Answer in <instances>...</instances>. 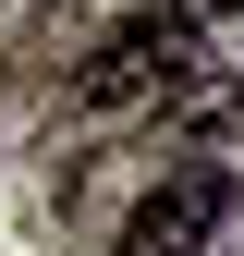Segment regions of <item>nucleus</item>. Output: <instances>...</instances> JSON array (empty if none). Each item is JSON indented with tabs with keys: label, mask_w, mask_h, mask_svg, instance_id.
Returning <instances> with one entry per match:
<instances>
[{
	"label": "nucleus",
	"mask_w": 244,
	"mask_h": 256,
	"mask_svg": "<svg viewBox=\"0 0 244 256\" xmlns=\"http://www.w3.org/2000/svg\"><path fill=\"white\" fill-rule=\"evenodd\" d=\"M220 220H232V171H171L159 196L122 220V256H208Z\"/></svg>",
	"instance_id": "obj_1"
},
{
	"label": "nucleus",
	"mask_w": 244,
	"mask_h": 256,
	"mask_svg": "<svg viewBox=\"0 0 244 256\" xmlns=\"http://www.w3.org/2000/svg\"><path fill=\"white\" fill-rule=\"evenodd\" d=\"M183 61H196V37H183V24H159V37L134 24V37H110L98 61H86V86H74V98H86V110H122V98H171V86H183Z\"/></svg>",
	"instance_id": "obj_2"
},
{
	"label": "nucleus",
	"mask_w": 244,
	"mask_h": 256,
	"mask_svg": "<svg viewBox=\"0 0 244 256\" xmlns=\"http://www.w3.org/2000/svg\"><path fill=\"white\" fill-rule=\"evenodd\" d=\"M208 12H244V0H208Z\"/></svg>",
	"instance_id": "obj_3"
}]
</instances>
